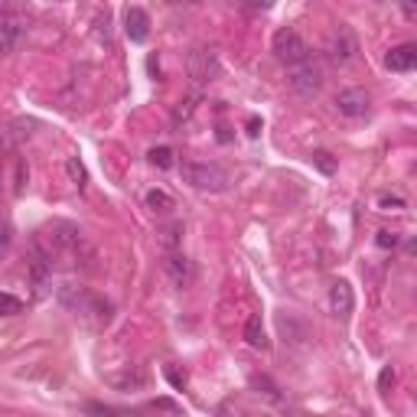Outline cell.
<instances>
[{"label": "cell", "mask_w": 417, "mask_h": 417, "mask_svg": "<svg viewBox=\"0 0 417 417\" xmlns=\"http://www.w3.org/2000/svg\"><path fill=\"white\" fill-rule=\"evenodd\" d=\"M59 300L65 303L78 320H85L88 326H108V320H111V303L88 294L85 287H62Z\"/></svg>", "instance_id": "cell-1"}, {"label": "cell", "mask_w": 417, "mask_h": 417, "mask_svg": "<svg viewBox=\"0 0 417 417\" xmlns=\"http://www.w3.org/2000/svg\"><path fill=\"white\" fill-rule=\"evenodd\" d=\"M183 179L199 193H225L228 183H232L228 170H222L218 163H186Z\"/></svg>", "instance_id": "cell-2"}, {"label": "cell", "mask_w": 417, "mask_h": 417, "mask_svg": "<svg viewBox=\"0 0 417 417\" xmlns=\"http://www.w3.org/2000/svg\"><path fill=\"white\" fill-rule=\"evenodd\" d=\"M287 85L294 88L297 95H303V98H313V95H320V88H323V69H320L313 59L297 62V65L287 69Z\"/></svg>", "instance_id": "cell-3"}, {"label": "cell", "mask_w": 417, "mask_h": 417, "mask_svg": "<svg viewBox=\"0 0 417 417\" xmlns=\"http://www.w3.org/2000/svg\"><path fill=\"white\" fill-rule=\"evenodd\" d=\"M274 56H278L280 62H284L287 69L290 65H297V62H303V59H310V49H307V43H303V36L294 30V26H284V30H278L274 33Z\"/></svg>", "instance_id": "cell-4"}, {"label": "cell", "mask_w": 417, "mask_h": 417, "mask_svg": "<svg viewBox=\"0 0 417 417\" xmlns=\"http://www.w3.org/2000/svg\"><path fill=\"white\" fill-rule=\"evenodd\" d=\"M189 75H193L196 85L216 82V78L222 75V65H218L216 53H212V49H193V56H189Z\"/></svg>", "instance_id": "cell-5"}, {"label": "cell", "mask_w": 417, "mask_h": 417, "mask_svg": "<svg viewBox=\"0 0 417 417\" xmlns=\"http://www.w3.org/2000/svg\"><path fill=\"white\" fill-rule=\"evenodd\" d=\"M356 53H359V39L352 36V30H336L329 36V46H326V56H329L336 65H346V62H352L356 59Z\"/></svg>", "instance_id": "cell-6"}, {"label": "cell", "mask_w": 417, "mask_h": 417, "mask_svg": "<svg viewBox=\"0 0 417 417\" xmlns=\"http://www.w3.org/2000/svg\"><path fill=\"white\" fill-rule=\"evenodd\" d=\"M163 270H167V278L173 280V287H189L196 280V264L189 261L186 255H179V251H167V261H163Z\"/></svg>", "instance_id": "cell-7"}, {"label": "cell", "mask_w": 417, "mask_h": 417, "mask_svg": "<svg viewBox=\"0 0 417 417\" xmlns=\"http://www.w3.org/2000/svg\"><path fill=\"white\" fill-rule=\"evenodd\" d=\"M336 108L346 117H362L369 111V92L365 88H342L336 95Z\"/></svg>", "instance_id": "cell-8"}, {"label": "cell", "mask_w": 417, "mask_h": 417, "mask_svg": "<svg viewBox=\"0 0 417 417\" xmlns=\"http://www.w3.org/2000/svg\"><path fill=\"white\" fill-rule=\"evenodd\" d=\"M33 127H36V121H26V117H16L14 124H7V127L0 131V150H4V154L16 150L20 140H26L33 134Z\"/></svg>", "instance_id": "cell-9"}, {"label": "cell", "mask_w": 417, "mask_h": 417, "mask_svg": "<svg viewBox=\"0 0 417 417\" xmlns=\"http://www.w3.org/2000/svg\"><path fill=\"white\" fill-rule=\"evenodd\" d=\"M329 310L336 317H349V313L356 310V294H352L349 280H336V284L329 287Z\"/></svg>", "instance_id": "cell-10"}, {"label": "cell", "mask_w": 417, "mask_h": 417, "mask_svg": "<svg viewBox=\"0 0 417 417\" xmlns=\"http://www.w3.org/2000/svg\"><path fill=\"white\" fill-rule=\"evenodd\" d=\"M124 30H127V36L134 39V43H144V39L150 36V16L144 7H127L124 10Z\"/></svg>", "instance_id": "cell-11"}, {"label": "cell", "mask_w": 417, "mask_h": 417, "mask_svg": "<svg viewBox=\"0 0 417 417\" xmlns=\"http://www.w3.org/2000/svg\"><path fill=\"white\" fill-rule=\"evenodd\" d=\"M388 69L391 72H411L417 65V46H411V43H404V46H394L391 53L385 56Z\"/></svg>", "instance_id": "cell-12"}, {"label": "cell", "mask_w": 417, "mask_h": 417, "mask_svg": "<svg viewBox=\"0 0 417 417\" xmlns=\"http://www.w3.org/2000/svg\"><path fill=\"white\" fill-rule=\"evenodd\" d=\"M20 33H23V23H20L16 16H4V20H0V56H7L10 49L16 46Z\"/></svg>", "instance_id": "cell-13"}, {"label": "cell", "mask_w": 417, "mask_h": 417, "mask_svg": "<svg viewBox=\"0 0 417 417\" xmlns=\"http://www.w3.org/2000/svg\"><path fill=\"white\" fill-rule=\"evenodd\" d=\"M147 208L160 212V216H170L173 208H176V202H173V196L167 193V189H150L147 193Z\"/></svg>", "instance_id": "cell-14"}, {"label": "cell", "mask_w": 417, "mask_h": 417, "mask_svg": "<svg viewBox=\"0 0 417 417\" xmlns=\"http://www.w3.org/2000/svg\"><path fill=\"white\" fill-rule=\"evenodd\" d=\"M245 342L251 349H268V336H264V326H261V317H251L245 323Z\"/></svg>", "instance_id": "cell-15"}, {"label": "cell", "mask_w": 417, "mask_h": 417, "mask_svg": "<svg viewBox=\"0 0 417 417\" xmlns=\"http://www.w3.org/2000/svg\"><path fill=\"white\" fill-rule=\"evenodd\" d=\"M179 235H183V222H170V225H163V228H160V245L167 248V251H176Z\"/></svg>", "instance_id": "cell-16"}, {"label": "cell", "mask_w": 417, "mask_h": 417, "mask_svg": "<svg viewBox=\"0 0 417 417\" xmlns=\"http://www.w3.org/2000/svg\"><path fill=\"white\" fill-rule=\"evenodd\" d=\"M255 388H258V394H264V398H270V401H280V388L274 385V381L268 379V375H255Z\"/></svg>", "instance_id": "cell-17"}, {"label": "cell", "mask_w": 417, "mask_h": 417, "mask_svg": "<svg viewBox=\"0 0 417 417\" xmlns=\"http://www.w3.org/2000/svg\"><path fill=\"white\" fill-rule=\"evenodd\" d=\"M65 173H69V179L78 189H85V167L78 163V157H69V160H65Z\"/></svg>", "instance_id": "cell-18"}, {"label": "cell", "mask_w": 417, "mask_h": 417, "mask_svg": "<svg viewBox=\"0 0 417 417\" xmlns=\"http://www.w3.org/2000/svg\"><path fill=\"white\" fill-rule=\"evenodd\" d=\"M313 167H317L320 173H326V176L336 173V160H332V154H326V150H317V154H313Z\"/></svg>", "instance_id": "cell-19"}, {"label": "cell", "mask_w": 417, "mask_h": 417, "mask_svg": "<svg viewBox=\"0 0 417 417\" xmlns=\"http://www.w3.org/2000/svg\"><path fill=\"white\" fill-rule=\"evenodd\" d=\"M193 111H196V95H189L186 101H179V105H176V111H173V124L189 121V117H193Z\"/></svg>", "instance_id": "cell-20"}, {"label": "cell", "mask_w": 417, "mask_h": 417, "mask_svg": "<svg viewBox=\"0 0 417 417\" xmlns=\"http://www.w3.org/2000/svg\"><path fill=\"white\" fill-rule=\"evenodd\" d=\"M150 163H154V167H160V170L173 167V150L170 147H154V150H150Z\"/></svg>", "instance_id": "cell-21"}, {"label": "cell", "mask_w": 417, "mask_h": 417, "mask_svg": "<svg viewBox=\"0 0 417 417\" xmlns=\"http://www.w3.org/2000/svg\"><path fill=\"white\" fill-rule=\"evenodd\" d=\"M20 307H23V303L16 300V297L0 294V317H10V313H20Z\"/></svg>", "instance_id": "cell-22"}, {"label": "cell", "mask_w": 417, "mask_h": 417, "mask_svg": "<svg viewBox=\"0 0 417 417\" xmlns=\"http://www.w3.org/2000/svg\"><path fill=\"white\" fill-rule=\"evenodd\" d=\"M379 206H381V212H398V208H404V199L401 196L385 193V196H379Z\"/></svg>", "instance_id": "cell-23"}, {"label": "cell", "mask_w": 417, "mask_h": 417, "mask_svg": "<svg viewBox=\"0 0 417 417\" xmlns=\"http://www.w3.org/2000/svg\"><path fill=\"white\" fill-rule=\"evenodd\" d=\"M391 385H394V371H391V365H385V369H381V375H379V388H381V391H388Z\"/></svg>", "instance_id": "cell-24"}, {"label": "cell", "mask_w": 417, "mask_h": 417, "mask_svg": "<svg viewBox=\"0 0 417 417\" xmlns=\"http://www.w3.org/2000/svg\"><path fill=\"white\" fill-rule=\"evenodd\" d=\"M375 241H379V248H394V245H398V235H394V232H379V238H375Z\"/></svg>", "instance_id": "cell-25"}, {"label": "cell", "mask_w": 417, "mask_h": 417, "mask_svg": "<svg viewBox=\"0 0 417 417\" xmlns=\"http://www.w3.org/2000/svg\"><path fill=\"white\" fill-rule=\"evenodd\" d=\"M7 248H10V228L7 225H0V258L7 255Z\"/></svg>", "instance_id": "cell-26"}, {"label": "cell", "mask_w": 417, "mask_h": 417, "mask_svg": "<svg viewBox=\"0 0 417 417\" xmlns=\"http://www.w3.org/2000/svg\"><path fill=\"white\" fill-rule=\"evenodd\" d=\"M248 134H251V137L261 134V121H258V117H248Z\"/></svg>", "instance_id": "cell-27"}, {"label": "cell", "mask_w": 417, "mask_h": 417, "mask_svg": "<svg viewBox=\"0 0 417 417\" xmlns=\"http://www.w3.org/2000/svg\"><path fill=\"white\" fill-rule=\"evenodd\" d=\"M167 379H170L176 388H183V385H186V379H183V375H176V371H167Z\"/></svg>", "instance_id": "cell-28"}, {"label": "cell", "mask_w": 417, "mask_h": 417, "mask_svg": "<svg viewBox=\"0 0 417 417\" xmlns=\"http://www.w3.org/2000/svg\"><path fill=\"white\" fill-rule=\"evenodd\" d=\"M4 16H7V4H0V20H4Z\"/></svg>", "instance_id": "cell-29"}, {"label": "cell", "mask_w": 417, "mask_h": 417, "mask_svg": "<svg viewBox=\"0 0 417 417\" xmlns=\"http://www.w3.org/2000/svg\"><path fill=\"white\" fill-rule=\"evenodd\" d=\"M0 179H4V176H0Z\"/></svg>", "instance_id": "cell-30"}]
</instances>
